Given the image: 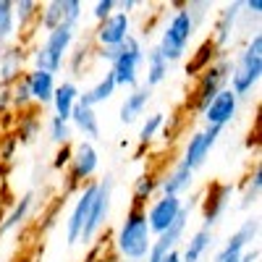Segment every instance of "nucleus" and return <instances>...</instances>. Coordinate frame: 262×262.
I'll return each mask as SVG.
<instances>
[{
    "mask_svg": "<svg viewBox=\"0 0 262 262\" xmlns=\"http://www.w3.org/2000/svg\"><path fill=\"white\" fill-rule=\"evenodd\" d=\"M81 13H84V6L79 3V0H63V24L79 27Z\"/></svg>",
    "mask_w": 262,
    "mask_h": 262,
    "instance_id": "nucleus-39",
    "label": "nucleus"
},
{
    "mask_svg": "<svg viewBox=\"0 0 262 262\" xmlns=\"http://www.w3.org/2000/svg\"><path fill=\"white\" fill-rule=\"evenodd\" d=\"M16 16H13V0H0V42L11 45V39L16 37Z\"/></svg>",
    "mask_w": 262,
    "mask_h": 262,
    "instance_id": "nucleus-33",
    "label": "nucleus"
},
{
    "mask_svg": "<svg viewBox=\"0 0 262 262\" xmlns=\"http://www.w3.org/2000/svg\"><path fill=\"white\" fill-rule=\"evenodd\" d=\"M194 184V170H189L184 163H176L165 176L160 179V189L158 194L160 196H181L184 191H189Z\"/></svg>",
    "mask_w": 262,
    "mask_h": 262,
    "instance_id": "nucleus-19",
    "label": "nucleus"
},
{
    "mask_svg": "<svg viewBox=\"0 0 262 262\" xmlns=\"http://www.w3.org/2000/svg\"><path fill=\"white\" fill-rule=\"evenodd\" d=\"M238 18H242V3H228V6H223V11H217L212 34H210V39L215 42L217 50H226V45L231 42V37L236 32Z\"/></svg>",
    "mask_w": 262,
    "mask_h": 262,
    "instance_id": "nucleus-16",
    "label": "nucleus"
},
{
    "mask_svg": "<svg viewBox=\"0 0 262 262\" xmlns=\"http://www.w3.org/2000/svg\"><path fill=\"white\" fill-rule=\"evenodd\" d=\"M13 16H16V27H21L24 32H29V29L37 24L39 3H34V0H16V3H13Z\"/></svg>",
    "mask_w": 262,
    "mask_h": 262,
    "instance_id": "nucleus-32",
    "label": "nucleus"
},
{
    "mask_svg": "<svg viewBox=\"0 0 262 262\" xmlns=\"http://www.w3.org/2000/svg\"><path fill=\"white\" fill-rule=\"evenodd\" d=\"M259 191H262V165L259 160L252 165V170L247 173L244 179V186H242V202H238V207L242 210H249L259 202Z\"/></svg>",
    "mask_w": 262,
    "mask_h": 262,
    "instance_id": "nucleus-30",
    "label": "nucleus"
},
{
    "mask_svg": "<svg viewBox=\"0 0 262 262\" xmlns=\"http://www.w3.org/2000/svg\"><path fill=\"white\" fill-rule=\"evenodd\" d=\"M39 131H42V118L34 113V111H24V113H18L16 118V131H13V139L18 144H32L37 137H39Z\"/></svg>",
    "mask_w": 262,
    "mask_h": 262,
    "instance_id": "nucleus-28",
    "label": "nucleus"
},
{
    "mask_svg": "<svg viewBox=\"0 0 262 262\" xmlns=\"http://www.w3.org/2000/svg\"><path fill=\"white\" fill-rule=\"evenodd\" d=\"M231 69H233V60H228L226 55L223 58H217L212 66H207V69L196 76V86H194V111L196 113H205V107L212 102L215 95H221L226 86H228V79H231Z\"/></svg>",
    "mask_w": 262,
    "mask_h": 262,
    "instance_id": "nucleus-5",
    "label": "nucleus"
},
{
    "mask_svg": "<svg viewBox=\"0 0 262 262\" xmlns=\"http://www.w3.org/2000/svg\"><path fill=\"white\" fill-rule=\"evenodd\" d=\"M71 152H74V144H63V147L55 152V158H53V168H55V170L69 168V163H71Z\"/></svg>",
    "mask_w": 262,
    "mask_h": 262,
    "instance_id": "nucleus-42",
    "label": "nucleus"
},
{
    "mask_svg": "<svg viewBox=\"0 0 262 262\" xmlns=\"http://www.w3.org/2000/svg\"><path fill=\"white\" fill-rule=\"evenodd\" d=\"M86 55H90V48L79 45L74 53H69V58H66V63H69V71L74 76H84V66H86Z\"/></svg>",
    "mask_w": 262,
    "mask_h": 262,
    "instance_id": "nucleus-38",
    "label": "nucleus"
},
{
    "mask_svg": "<svg viewBox=\"0 0 262 262\" xmlns=\"http://www.w3.org/2000/svg\"><path fill=\"white\" fill-rule=\"evenodd\" d=\"M262 79V34L259 29L249 37L247 48L238 53V58L233 60V69H231V84L228 90L238 97V102L252 97V92L257 90V84Z\"/></svg>",
    "mask_w": 262,
    "mask_h": 262,
    "instance_id": "nucleus-2",
    "label": "nucleus"
},
{
    "mask_svg": "<svg viewBox=\"0 0 262 262\" xmlns=\"http://www.w3.org/2000/svg\"><path fill=\"white\" fill-rule=\"evenodd\" d=\"M60 24H63V0H50V3L39 6L37 27H42L45 32H53Z\"/></svg>",
    "mask_w": 262,
    "mask_h": 262,
    "instance_id": "nucleus-31",
    "label": "nucleus"
},
{
    "mask_svg": "<svg viewBox=\"0 0 262 262\" xmlns=\"http://www.w3.org/2000/svg\"><path fill=\"white\" fill-rule=\"evenodd\" d=\"M149 100H152V90H147L144 84L134 86V90H128L126 100H123V102H121V107H118V121H121L123 126L137 123V121L147 113Z\"/></svg>",
    "mask_w": 262,
    "mask_h": 262,
    "instance_id": "nucleus-17",
    "label": "nucleus"
},
{
    "mask_svg": "<svg viewBox=\"0 0 262 262\" xmlns=\"http://www.w3.org/2000/svg\"><path fill=\"white\" fill-rule=\"evenodd\" d=\"M144 45L137 34H128L123 45H118V58L111 63V74L116 79V86H139V69L144 63Z\"/></svg>",
    "mask_w": 262,
    "mask_h": 262,
    "instance_id": "nucleus-6",
    "label": "nucleus"
},
{
    "mask_svg": "<svg viewBox=\"0 0 262 262\" xmlns=\"http://www.w3.org/2000/svg\"><path fill=\"white\" fill-rule=\"evenodd\" d=\"M16 149H18V142L13 137H6L3 142H0V163H13Z\"/></svg>",
    "mask_w": 262,
    "mask_h": 262,
    "instance_id": "nucleus-41",
    "label": "nucleus"
},
{
    "mask_svg": "<svg viewBox=\"0 0 262 262\" xmlns=\"http://www.w3.org/2000/svg\"><path fill=\"white\" fill-rule=\"evenodd\" d=\"M79 37V27H71V24H60L55 27L53 32L45 34V42L37 45L32 50V63L37 71H48V74H60L63 66H66V58H69L74 42Z\"/></svg>",
    "mask_w": 262,
    "mask_h": 262,
    "instance_id": "nucleus-3",
    "label": "nucleus"
},
{
    "mask_svg": "<svg viewBox=\"0 0 262 262\" xmlns=\"http://www.w3.org/2000/svg\"><path fill=\"white\" fill-rule=\"evenodd\" d=\"M113 189H116V179L111 173L97 181V191H95V200H92V210L86 215V223L81 228L79 242L81 244H92L95 238L100 236V231L107 226V217H111V207H113Z\"/></svg>",
    "mask_w": 262,
    "mask_h": 262,
    "instance_id": "nucleus-7",
    "label": "nucleus"
},
{
    "mask_svg": "<svg viewBox=\"0 0 262 262\" xmlns=\"http://www.w3.org/2000/svg\"><path fill=\"white\" fill-rule=\"evenodd\" d=\"M238 262H259V247L254 244V247H249L244 254H242V259Z\"/></svg>",
    "mask_w": 262,
    "mask_h": 262,
    "instance_id": "nucleus-46",
    "label": "nucleus"
},
{
    "mask_svg": "<svg viewBox=\"0 0 262 262\" xmlns=\"http://www.w3.org/2000/svg\"><path fill=\"white\" fill-rule=\"evenodd\" d=\"M13 111V102H11V86L0 84V116H8Z\"/></svg>",
    "mask_w": 262,
    "mask_h": 262,
    "instance_id": "nucleus-43",
    "label": "nucleus"
},
{
    "mask_svg": "<svg viewBox=\"0 0 262 262\" xmlns=\"http://www.w3.org/2000/svg\"><path fill=\"white\" fill-rule=\"evenodd\" d=\"M48 134H50V142L63 147V144H71V137H74V128L69 121H63L58 116H50L48 121Z\"/></svg>",
    "mask_w": 262,
    "mask_h": 262,
    "instance_id": "nucleus-36",
    "label": "nucleus"
},
{
    "mask_svg": "<svg viewBox=\"0 0 262 262\" xmlns=\"http://www.w3.org/2000/svg\"><path fill=\"white\" fill-rule=\"evenodd\" d=\"M95 191H97V181H90L84 184L76 202H74V210L66 217V244L69 247H76L79 244V236H81V228L86 223V215L92 210V200H95Z\"/></svg>",
    "mask_w": 262,
    "mask_h": 262,
    "instance_id": "nucleus-13",
    "label": "nucleus"
},
{
    "mask_svg": "<svg viewBox=\"0 0 262 262\" xmlns=\"http://www.w3.org/2000/svg\"><path fill=\"white\" fill-rule=\"evenodd\" d=\"M131 34V16L116 11L105 21H100L95 29V42L97 48H118L126 42V37Z\"/></svg>",
    "mask_w": 262,
    "mask_h": 262,
    "instance_id": "nucleus-14",
    "label": "nucleus"
},
{
    "mask_svg": "<svg viewBox=\"0 0 262 262\" xmlns=\"http://www.w3.org/2000/svg\"><path fill=\"white\" fill-rule=\"evenodd\" d=\"M223 55H226V50H217L215 42H212L210 37L202 39V45L191 53V58H189V63H186V76L196 79V76L207 69V66H212L217 58H223Z\"/></svg>",
    "mask_w": 262,
    "mask_h": 262,
    "instance_id": "nucleus-23",
    "label": "nucleus"
},
{
    "mask_svg": "<svg viewBox=\"0 0 262 262\" xmlns=\"http://www.w3.org/2000/svg\"><path fill=\"white\" fill-rule=\"evenodd\" d=\"M163 126H165V113H149L144 121H142V126H139V134H137V142H139V147H147L152 139H155L160 131H163Z\"/></svg>",
    "mask_w": 262,
    "mask_h": 262,
    "instance_id": "nucleus-34",
    "label": "nucleus"
},
{
    "mask_svg": "<svg viewBox=\"0 0 262 262\" xmlns=\"http://www.w3.org/2000/svg\"><path fill=\"white\" fill-rule=\"evenodd\" d=\"M238 107H242V102H238V97L228 90L221 92V95H215L212 97V102L205 107V113H202V118H205V123L207 126H215V128H226L236 116H238Z\"/></svg>",
    "mask_w": 262,
    "mask_h": 262,
    "instance_id": "nucleus-15",
    "label": "nucleus"
},
{
    "mask_svg": "<svg viewBox=\"0 0 262 262\" xmlns=\"http://www.w3.org/2000/svg\"><path fill=\"white\" fill-rule=\"evenodd\" d=\"M97 58L105 60V63H113V60L118 58V48H100V50H97Z\"/></svg>",
    "mask_w": 262,
    "mask_h": 262,
    "instance_id": "nucleus-45",
    "label": "nucleus"
},
{
    "mask_svg": "<svg viewBox=\"0 0 262 262\" xmlns=\"http://www.w3.org/2000/svg\"><path fill=\"white\" fill-rule=\"evenodd\" d=\"M116 252L118 257L128 259V262H142L147 259L149 254V247H152V233H149V226H147V212L144 207L139 205H131L123 215V221L116 231Z\"/></svg>",
    "mask_w": 262,
    "mask_h": 262,
    "instance_id": "nucleus-1",
    "label": "nucleus"
},
{
    "mask_svg": "<svg viewBox=\"0 0 262 262\" xmlns=\"http://www.w3.org/2000/svg\"><path fill=\"white\" fill-rule=\"evenodd\" d=\"M184 205H186V202L181 200V196H155V200L144 207L149 233H152V236L165 233L173 223H176V217L181 215Z\"/></svg>",
    "mask_w": 262,
    "mask_h": 262,
    "instance_id": "nucleus-11",
    "label": "nucleus"
},
{
    "mask_svg": "<svg viewBox=\"0 0 262 262\" xmlns=\"http://www.w3.org/2000/svg\"><path fill=\"white\" fill-rule=\"evenodd\" d=\"M231 194H233V184H223V181L207 184L205 196H202V228L212 231L221 223V217L226 215L231 205Z\"/></svg>",
    "mask_w": 262,
    "mask_h": 262,
    "instance_id": "nucleus-12",
    "label": "nucleus"
},
{
    "mask_svg": "<svg viewBox=\"0 0 262 262\" xmlns=\"http://www.w3.org/2000/svg\"><path fill=\"white\" fill-rule=\"evenodd\" d=\"M184 8L189 11V18H191L194 29H200L205 24L207 13L212 11V3H207V0H191V3H184Z\"/></svg>",
    "mask_w": 262,
    "mask_h": 262,
    "instance_id": "nucleus-37",
    "label": "nucleus"
},
{
    "mask_svg": "<svg viewBox=\"0 0 262 262\" xmlns=\"http://www.w3.org/2000/svg\"><path fill=\"white\" fill-rule=\"evenodd\" d=\"M27 81H29V92H32V102L37 105H50L53 102V95H55V76L48 74V71H27Z\"/></svg>",
    "mask_w": 262,
    "mask_h": 262,
    "instance_id": "nucleus-22",
    "label": "nucleus"
},
{
    "mask_svg": "<svg viewBox=\"0 0 262 262\" xmlns=\"http://www.w3.org/2000/svg\"><path fill=\"white\" fill-rule=\"evenodd\" d=\"M27 60H29V55H27V48L24 45H11L6 48V53H3V58H0V84H6V86H11L18 76H24V66H27Z\"/></svg>",
    "mask_w": 262,
    "mask_h": 262,
    "instance_id": "nucleus-18",
    "label": "nucleus"
},
{
    "mask_svg": "<svg viewBox=\"0 0 262 262\" xmlns=\"http://www.w3.org/2000/svg\"><path fill=\"white\" fill-rule=\"evenodd\" d=\"M158 189H160L158 173H142L139 179H134V186H131V205L147 207L158 196Z\"/></svg>",
    "mask_w": 262,
    "mask_h": 262,
    "instance_id": "nucleus-27",
    "label": "nucleus"
},
{
    "mask_svg": "<svg viewBox=\"0 0 262 262\" xmlns=\"http://www.w3.org/2000/svg\"><path fill=\"white\" fill-rule=\"evenodd\" d=\"M257 238H259V215H249L247 221L231 233L228 242L217 249L212 262H238L249 247H254Z\"/></svg>",
    "mask_w": 262,
    "mask_h": 262,
    "instance_id": "nucleus-9",
    "label": "nucleus"
},
{
    "mask_svg": "<svg viewBox=\"0 0 262 262\" xmlns=\"http://www.w3.org/2000/svg\"><path fill=\"white\" fill-rule=\"evenodd\" d=\"M221 134H223V128H215V126H205L202 131H194V134L189 137V142H186V147H184V158H181L179 163H184L189 170L196 173V170L207 163L210 152H212V147L217 144Z\"/></svg>",
    "mask_w": 262,
    "mask_h": 262,
    "instance_id": "nucleus-10",
    "label": "nucleus"
},
{
    "mask_svg": "<svg viewBox=\"0 0 262 262\" xmlns=\"http://www.w3.org/2000/svg\"><path fill=\"white\" fill-rule=\"evenodd\" d=\"M116 79H113V74L111 71H105V76H100L90 90H84V92H79V102L76 105H81V107H97L100 102H107L113 95H116Z\"/></svg>",
    "mask_w": 262,
    "mask_h": 262,
    "instance_id": "nucleus-21",
    "label": "nucleus"
},
{
    "mask_svg": "<svg viewBox=\"0 0 262 262\" xmlns=\"http://www.w3.org/2000/svg\"><path fill=\"white\" fill-rule=\"evenodd\" d=\"M100 168V152L95 147V142H86L81 139L79 144H74V152H71V163H69V176H66V186L63 191L71 194L76 189H81L84 184H90L92 176Z\"/></svg>",
    "mask_w": 262,
    "mask_h": 262,
    "instance_id": "nucleus-8",
    "label": "nucleus"
},
{
    "mask_svg": "<svg viewBox=\"0 0 262 262\" xmlns=\"http://www.w3.org/2000/svg\"><path fill=\"white\" fill-rule=\"evenodd\" d=\"M144 63H147V81H144V86H147V90H155V86H160V84L168 79L170 63L160 55L158 48H149V50L144 53Z\"/></svg>",
    "mask_w": 262,
    "mask_h": 262,
    "instance_id": "nucleus-26",
    "label": "nucleus"
},
{
    "mask_svg": "<svg viewBox=\"0 0 262 262\" xmlns=\"http://www.w3.org/2000/svg\"><path fill=\"white\" fill-rule=\"evenodd\" d=\"M111 13H116V0H97V3L92 6V18L97 21H105Z\"/></svg>",
    "mask_w": 262,
    "mask_h": 262,
    "instance_id": "nucleus-40",
    "label": "nucleus"
},
{
    "mask_svg": "<svg viewBox=\"0 0 262 262\" xmlns=\"http://www.w3.org/2000/svg\"><path fill=\"white\" fill-rule=\"evenodd\" d=\"M79 84L74 81V79H66V81H60L58 86H55V95H53V111H55V116L58 118H63V121H69L71 118V113H74V107H76V102H79Z\"/></svg>",
    "mask_w": 262,
    "mask_h": 262,
    "instance_id": "nucleus-20",
    "label": "nucleus"
},
{
    "mask_svg": "<svg viewBox=\"0 0 262 262\" xmlns=\"http://www.w3.org/2000/svg\"><path fill=\"white\" fill-rule=\"evenodd\" d=\"M212 242H215V233H212L210 228L194 231V233L189 236V242L184 244V249H181V262H200V259L210 252Z\"/></svg>",
    "mask_w": 262,
    "mask_h": 262,
    "instance_id": "nucleus-25",
    "label": "nucleus"
},
{
    "mask_svg": "<svg viewBox=\"0 0 262 262\" xmlns=\"http://www.w3.org/2000/svg\"><path fill=\"white\" fill-rule=\"evenodd\" d=\"M11 102L18 113H24L29 111V105H32V92H29V81H27V71L24 76H18L13 84H11Z\"/></svg>",
    "mask_w": 262,
    "mask_h": 262,
    "instance_id": "nucleus-35",
    "label": "nucleus"
},
{
    "mask_svg": "<svg viewBox=\"0 0 262 262\" xmlns=\"http://www.w3.org/2000/svg\"><path fill=\"white\" fill-rule=\"evenodd\" d=\"M242 13H247V16H252V18H259L262 3H259V0H244V3H242Z\"/></svg>",
    "mask_w": 262,
    "mask_h": 262,
    "instance_id": "nucleus-44",
    "label": "nucleus"
},
{
    "mask_svg": "<svg viewBox=\"0 0 262 262\" xmlns=\"http://www.w3.org/2000/svg\"><path fill=\"white\" fill-rule=\"evenodd\" d=\"M32 207H34V191H27L21 200L11 207V212L0 221V236L3 233H8V231H13L16 226H21L29 217V212H32Z\"/></svg>",
    "mask_w": 262,
    "mask_h": 262,
    "instance_id": "nucleus-29",
    "label": "nucleus"
},
{
    "mask_svg": "<svg viewBox=\"0 0 262 262\" xmlns=\"http://www.w3.org/2000/svg\"><path fill=\"white\" fill-rule=\"evenodd\" d=\"M69 123H71V128L79 131V134H84L86 142L100 139V118H97L95 107H81V105H76L74 113H71V118H69Z\"/></svg>",
    "mask_w": 262,
    "mask_h": 262,
    "instance_id": "nucleus-24",
    "label": "nucleus"
},
{
    "mask_svg": "<svg viewBox=\"0 0 262 262\" xmlns=\"http://www.w3.org/2000/svg\"><path fill=\"white\" fill-rule=\"evenodd\" d=\"M194 24H191V18H189V11L181 6L173 11V16L168 18V24L163 27V34H160V42H158V50L160 55L168 60V63H176L186 55L189 50V42L194 37Z\"/></svg>",
    "mask_w": 262,
    "mask_h": 262,
    "instance_id": "nucleus-4",
    "label": "nucleus"
}]
</instances>
